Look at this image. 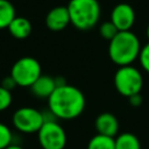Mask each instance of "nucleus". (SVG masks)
Wrapping results in <instances>:
<instances>
[{
  "instance_id": "obj_1",
  "label": "nucleus",
  "mask_w": 149,
  "mask_h": 149,
  "mask_svg": "<svg viewBox=\"0 0 149 149\" xmlns=\"http://www.w3.org/2000/svg\"><path fill=\"white\" fill-rule=\"evenodd\" d=\"M49 112L57 119L71 120L79 116L85 108L83 92L70 84L58 85L48 98Z\"/></svg>"
},
{
  "instance_id": "obj_2",
  "label": "nucleus",
  "mask_w": 149,
  "mask_h": 149,
  "mask_svg": "<svg viewBox=\"0 0 149 149\" xmlns=\"http://www.w3.org/2000/svg\"><path fill=\"white\" fill-rule=\"evenodd\" d=\"M141 52V44L137 36L130 30L119 31L108 44V56L111 61L119 65H132Z\"/></svg>"
},
{
  "instance_id": "obj_3",
  "label": "nucleus",
  "mask_w": 149,
  "mask_h": 149,
  "mask_svg": "<svg viewBox=\"0 0 149 149\" xmlns=\"http://www.w3.org/2000/svg\"><path fill=\"white\" fill-rule=\"evenodd\" d=\"M66 7L71 24L79 30L93 28L100 19V5L98 0H70Z\"/></svg>"
},
{
  "instance_id": "obj_4",
  "label": "nucleus",
  "mask_w": 149,
  "mask_h": 149,
  "mask_svg": "<svg viewBox=\"0 0 149 149\" xmlns=\"http://www.w3.org/2000/svg\"><path fill=\"white\" fill-rule=\"evenodd\" d=\"M114 86L121 95L130 98L141 92L143 86V77L141 72L133 65L119 66L114 74Z\"/></svg>"
},
{
  "instance_id": "obj_5",
  "label": "nucleus",
  "mask_w": 149,
  "mask_h": 149,
  "mask_svg": "<svg viewBox=\"0 0 149 149\" xmlns=\"http://www.w3.org/2000/svg\"><path fill=\"white\" fill-rule=\"evenodd\" d=\"M41 74L42 69L38 61L34 57L24 56L13 64L9 76L14 79L16 86L30 87Z\"/></svg>"
},
{
  "instance_id": "obj_6",
  "label": "nucleus",
  "mask_w": 149,
  "mask_h": 149,
  "mask_svg": "<svg viewBox=\"0 0 149 149\" xmlns=\"http://www.w3.org/2000/svg\"><path fill=\"white\" fill-rule=\"evenodd\" d=\"M14 127L24 134L37 133L45 122L44 114L33 107H21L16 109L12 118Z\"/></svg>"
},
{
  "instance_id": "obj_7",
  "label": "nucleus",
  "mask_w": 149,
  "mask_h": 149,
  "mask_svg": "<svg viewBox=\"0 0 149 149\" xmlns=\"http://www.w3.org/2000/svg\"><path fill=\"white\" fill-rule=\"evenodd\" d=\"M37 139L42 149H64L66 144V133L55 120H45L37 132Z\"/></svg>"
},
{
  "instance_id": "obj_8",
  "label": "nucleus",
  "mask_w": 149,
  "mask_h": 149,
  "mask_svg": "<svg viewBox=\"0 0 149 149\" xmlns=\"http://www.w3.org/2000/svg\"><path fill=\"white\" fill-rule=\"evenodd\" d=\"M111 21L119 31L130 30L135 22V12L128 3H118L111 13Z\"/></svg>"
},
{
  "instance_id": "obj_9",
  "label": "nucleus",
  "mask_w": 149,
  "mask_h": 149,
  "mask_svg": "<svg viewBox=\"0 0 149 149\" xmlns=\"http://www.w3.org/2000/svg\"><path fill=\"white\" fill-rule=\"evenodd\" d=\"M70 22V14L68 7L57 6L51 8L45 16V24L52 31H61L68 27Z\"/></svg>"
},
{
  "instance_id": "obj_10",
  "label": "nucleus",
  "mask_w": 149,
  "mask_h": 149,
  "mask_svg": "<svg viewBox=\"0 0 149 149\" xmlns=\"http://www.w3.org/2000/svg\"><path fill=\"white\" fill-rule=\"evenodd\" d=\"M94 127L97 134L115 137L119 132V120L114 114L109 112H104L97 116L94 121Z\"/></svg>"
},
{
  "instance_id": "obj_11",
  "label": "nucleus",
  "mask_w": 149,
  "mask_h": 149,
  "mask_svg": "<svg viewBox=\"0 0 149 149\" xmlns=\"http://www.w3.org/2000/svg\"><path fill=\"white\" fill-rule=\"evenodd\" d=\"M56 87H57L56 78L48 76V74H41L29 88L35 97L48 99L52 94Z\"/></svg>"
},
{
  "instance_id": "obj_12",
  "label": "nucleus",
  "mask_w": 149,
  "mask_h": 149,
  "mask_svg": "<svg viewBox=\"0 0 149 149\" xmlns=\"http://www.w3.org/2000/svg\"><path fill=\"white\" fill-rule=\"evenodd\" d=\"M7 29L14 38L24 40L30 35L33 30V26L28 19L22 16H15L14 20L9 23Z\"/></svg>"
},
{
  "instance_id": "obj_13",
  "label": "nucleus",
  "mask_w": 149,
  "mask_h": 149,
  "mask_svg": "<svg viewBox=\"0 0 149 149\" xmlns=\"http://www.w3.org/2000/svg\"><path fill=\"white\" fill-rule=\"evenodd\" d=\"M16 16L14 5L8 0H0V29L8 28Z\"/></svg>"
},
{
  "instance_id": "obj_14",
  "label": "nucleus",
  "mask_w": 149,
  "mask_h": 149,
  "mask_svg": "<svg viewBox=\"0 0 149 149\" xmlns=\"http://www.w3.org/2000/svg\"><path fill=\"white\" fill-rule=\"evenodd\" d=\"M115 149H141V144L133 133H122L115 137Z\"/></svg>"
},
{
  "instance_id": "obj_15",
  "label": "nucleus",
  "mask_w": 149,
  "mask_h": 149,
  "mask_svg": "<svg viewBox=\"0 0 149 149\" xmlns=\"http://www.w3.org/2000/svg\"><path fill=\"white\" fill-rule=\"evenodd\" d=\"M87 149H115V137L97 134L88 141Z\"/></svg>"
},
{
  "instance_id": "obj_16",
  "label": "nucleus",
  "mask_w": 149,
  "mask_h": 149,
  "mask_svg": "<svg viewBox=\"0 0 149 149\" xmlns=\"http://www.w3.org/2000/svg\"><path fill=\"white\" fill-rule=\"evenodd\" d=\"M99 33H100V35H101L102 38H105V40H107V41H111V40L119 33V30H118V28L112 23V21H106V22H104V23L100 24V27H99Z\"/></svg>"
},
{
  "instance_id": "obj_17",
  "label": "nucleus",
  "mask_w": 149,
  "mask_h": 149,
  "mask_svg": "<svg viewBox=\"0 0 149 149\" xmlns=\"http://www.w3.org/2000/svg\"><path fill=\"white\" fill-rule=\"evenodd\" d=\"M12 132L5 123L0 122V149H6L12 143Z\"/></svg>"
},
{
  "instance_id": "obj_18",
  "label": "nucleus",
  "mask_w": 149,
  "mask_h": 149,
  "mask_svg": "<svg viewBox=\"0 0 149 149\" xmlns=\"http://www.w3.org/2000/svg\"><path fill=\"white\" fill-rule=\"evenodd\" d=\"M12 92L0 85V112L7 109L12 104Z\"/></svg>"
},
{
  "instance_id": "obj_19",
  "label": "nucleus",
  "mask_w": 149,
  "mask_h": 149,
  "mask_svg": "<svg viewBox=\"0 0 149 149\" xmlns=\"http://www.w3.org/2000/svg\"><path fill=\"white\" fill-rule=\"evenodd\" d=\"M139 61L140 64L142 66V69L149 73V42L141 48V52L139 56Z\"/></svg>"
},
{
  "instance_id": "obj_20",
  "label": "nucleus",
  "mask_w": 149,
  "mask_h": 149,
  "mask_svg": "<svg viewBox=\"0 0 149 149\" xmlns=\"http://www.w3.org/2000/svg\"><path fill=\"white\" fill-rule=\"evenodd\" d=\"M1 86H3L5 88H7V90L12 91V88H13V87H15V86H16V84H15L14 79H13V78L9 76V77H7V78H5V79L2 80Z\"/></svg>"
},
{
  "instance_id": "obj_21",
  "label": "nucleus",
  "mask_w": 149,
  "mask_h": 149,
  "mask_svg": "<svg viewBox=\"0 0 149 149\" xmlns=\"http://www.w3.org/2000/svg\"><path fill=\"white\" fill-rule=\"evenodd\" d=\"M128 99H129V101H130V104L133 106H139L141 104V95H140V93L135 94V95H133V97H130Z\"/></svg>"
},
{
  "instance_id": "obj_22",
  "label": "nucleus",
  "mask_w": 149,
  "mask_h": 149,
  "mask_svg": "<svg viewBox=\"0 0 149 149\" xmlns=\"http://www.w3.org/2000/svg\"><path fill=\"white\" fill-rule=\"evenodd\" d=\"M6 149H23V148H21V147L17 146V144H10V146H8Z\"/></svg>"
},
{
  "instance_id": "obj_23",
  "label": "nucleus",
  "mask_w": 149,
  "mask_h": 149,
  "mask_svg": "<svg viewBox=\"0 0 149 149\" xmlns=\"http://www.w3.org/2000/svg\"><path fill=\"white\" fill-rule=\"evenodd\" d=\"M147 37H148V40H149V24H148V27H147Z\"/></svg>"
}]
</instances>
